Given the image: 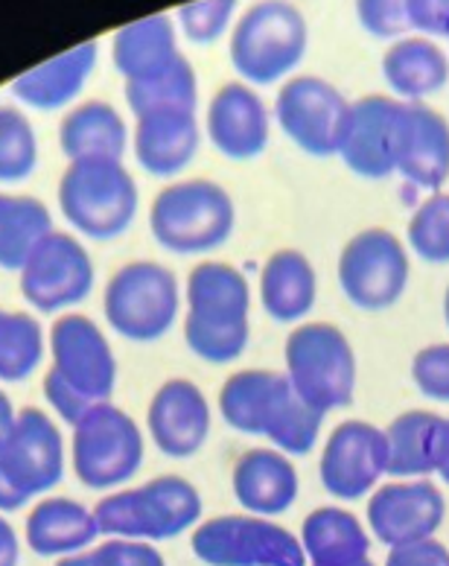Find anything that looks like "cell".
<instances>
[{
    "label": "cell",
    "instance_id": "obj_46",
    "mask_svg": "<svg viewBox=\"0 0 449 566\" xmlns=\"http://www.w3.org/2000/svg\"><path fill=\"white\" fill-rule=\"evenodd\" d=\"M15 409H12V403H9V397L0 391V444L7 441L9 429H12V423H15Z\"/></svg>",
    "mask_w": 449,
    "mask_h": 566
},
{
    "label": "cell",
    "instance_id": "obj_11",
    "mask_svg": "<svg viewBox=\"0 0 449 566\" xmlns=\"http://www.w3.org/2000/svg\"><path fill=\"white\" fill-rule=\"evenodd\" d=\"M190 546L208 566H306V552L295 534L254 514L208 520L192 532Z\"/></svg>",
    "mask_w": 449,
    "mask_h": 566
},
{
    "label": "cell",
    "instance_id": "obj_9",
    "mask_svg": "<svg viewBox=\"0 0 449 566\" xmlns=\"http://www.w3.org/2000/svg\"><path fill=\"white\" fill-rule=\"evenodd\" d=\"M411 263L400 237L388 228H365L338 254V286L353 307L383 313L406 295Z\"/></svg>",
    "mask_w": 449,
    "mask_h": 566
},
{
    "label": "cell",
    "instance_id": "obj_2",
    "mask_svg": "<svg viewBox=\"0 0 449 566\" xmlns=\"http://www.w3.org/2000/svg\"><path fill=\"white\" fill-rule=\"evenodd\" d=\"M201 494L181 476H155L132 491L96 502L100 534L117 541H173L201 520Z\"/></svg>",
    "mask_w": 449,
    "mask_h": 566
},
{
    "label": "cell",
    "instance_id": "obj_43",
    "mask_svg": "<svg viewBox=\"0 0 449 566\" xmlns=\"http://www.w3.org/2000/svg\"><path fill=\"white\" fill-rule=\"evenodd\" d=\"M406 9L411 30L449 39V0H406Z\"/></svg>",
    "mask_w": 449,
    "mask_h": 566
},
{
    "label": "cell",
    "instance_id": "obj_27",
    "mask_svg": "<svg viewBox=\"0 0 449 566\" xmlns=\"http://www.w3.org/2000/svg\"><path fill=\"white\" fill-rule=\"evenodd\" d=\"M59 146L67 161H123L128 132L112 103L88 99L64 114L59 126Z\"/></svg>",
    "mask_w": 449,
    "mask_h": 566
},
{
    "label": "cell",
    "instance_id": "obj_7",
    "mask_svg": "<svg viewBox=\"0 0 449 566\" xmlns=\"http://www.w3.org/2000/svg\"><path fill=\"white\" fill-rule=\"evenodd\" d=\"M181 290L173 269L135 260L108 277L103 295L105 322L117 336L137 345L164 339L178 318Z\"/></svg>",
    "mask_w": 449,
    "mask_h": 566
},
{
    "label": "cell",
    "instance_id": "obj_45",
    "mask_svg": "<svg viewBox=\"0 0 449 566\" xmlns=\"http://www.w3.org/2000/svg\"><path fill=\"white\" fill-rule=\"evenodd\" d=\"M27 496L15 488V482L9 479V473L0 468V511H18L27 505Z\"/></svg>",
    "mask_w": 449,
    "mask_h": 566
},
{
    "label": "cell",
    "instance_id": "obj_44",
    "mask_svg": "<svg viewBox=\"0 0 449 566\" xmlns=\"http://www.w3.org/2000/svg\"><path fill=\"white\" fill-rule=\"evenodd\" d=\"M18 558H21V543L15 528L0 517V566H18Z\"/></svg>",
    "mask_w": 449,
    "mask_h": 566
},
{
    "label": "cell",
    "instance_id": "obj_1",
    "mask_svg": "<svg viewBox=\"0 0 449 566\" xmlns=\"http://www.w3.org/2000/svg\"><path fill=\"white\" fill-rule=\"evenodd\" d=\"M185 342L205 363L224 365L249 348L251 290L240 269L205 260L187 275Z\"/></svg>",
    "mask_w": 449,
    "mask_h": 566
},
{
    "label": "cell",
    "instance_id": "obj_33",
    "mask_svg": "<svg viewBox=\"0 0 449 566\" xmlns=\"http://www.w3.org/2000/svg\"><path fill=\"white\" fill-rule=\"evenodd\" d=\"M123 94H126V103L132 114H135V120L158 112L196 114L199 82H196V71L187 62V56H181L176 65L160 73V76H155V80L126 82Z\"/></svg>",
    "mask_w": 449,
    "mask_h": 566
},
{
    "label": "cell",
    "instance_id": "obj_21",
    "mask_svg": "<svg viewBox=\"0 0 449 566\" xmlns=\"http://www.w3.org/2000/svg\"><path fill=\"white\" fill-rule=\"evenodd\" d=\"M96 53H100L96 41H82L76 48L18 73L15 80L9 82V94L35 112H56V108L71 106L94 73Z\"/></svg>",
    "mask_w": 449,
    "mask_h": 566
},
{
    "label": "cell",
    "instance_id": "obj_50",
    "mask_svg": "<svg viewBox=\"0 0 449 566\" xmlns=\"http://www.w3.org/2000/svg\"><path fill=\"white\" fill-rule=\"evenodd\" d=\"M441 476H443V482H447V485H449V461H447V464H443Z\"/></svg>",
    "mask_w": 449,
    "mask_h": 566
},
{
    "label": "cell",
    "instance_id": "obj_47",
    "mask_svg": "<svg viewBox=\"0 0 449 566\" xmlns=\"http://www.w3.org/2000/svg\"><path fill=\"white\" fill-rule=\"evenodd\" d=\"M56 566H94L91 552H80V555H67V558H59Z\"/></svg>",
    "mask_w": 449,
    "mask_h": 566
},
{
    "label": "cell",
    "instance_id": "obj_16",
    "mask_svg": "<svg viewBox=\"0 0 449 566\" xmlns=\"http://www.w3.org/2000/svg\"><path fill=\"white\" fill-rule=\"evenodd\" d=\"M447 502L429 479L388 482L368 500V526L383 546L429 541L443 523Z\"/></svg>",
    "mask_w": 449,
    "mask_h": 566
},
{
    "label": "cell",
    "instance_id": "obj_25",
    "mask_svg": "<svg viewBox=\"0 0 449 566\" xmlns=\"http://www.w3.org/2000/svg\"><path fill=\"white\" fill-rule=\"evenodd\" d=\"M94 511L71 496H48L30 511L24 523V537L41 558H67L80 555L96 541Z\"/></svg>",
    "mask_w": 449,
    "mask_h": 566
},
{
    "label": "cell",
    "instance_id": "obj_15",
    "mask_svg": "<svg viewBox=\"0 0 449 566\" xmlns=\"http://www.w3.org/2000/svg\"><path fill=\"white\" fill-rule=\"evenodd\" d=\"M0 468L27 500L48 494L64 476V441L56 423L41 409H21L0 444Z\"/></svg>",
    "mask_w": 449,
    "mask_h": 566
},
{
    "label": "cell",
    "instance_id": "obj_12",
    "mask_svg": "<svg viewBox=\"0 0 449 566\" xmlns=\"http://www.w3.org/2000/svg\"><path fill=\"white\" fill-rule=\"evenodd\" d=\"M21 295L39 313H62L94 290V260L76 237L53 231L21 266Z\"/></svg>",
    "mask_w": 449,
    "mask_h": 566
},
{
    "label": "cell",
    "instance_id": "obj_30",
    "mask_svg": "<svg viewBox=\"0 0 449 566\" xmlns=\"http://www.w3.org/2000/svg\"><path fill=\"white\" fill-rule=\"evenodd\" d=\"M324 418L327 415H321L319 409L306 403L286 374L278 371L272 391H269L260 436L269 438L274 450H281L283 455H306L315 447V441H319Z\"/></svg>",
    "mask_w": 449,
    "mask_h": 566
},
{
    "label": "cell",
    "instance_id": "obj_42",
    "mask_svg": "<svg viewBox=\"0 0 449 566\" xmlns=\"http://www.w3.org/2000/svg\"><path fill=\"white\" fill-rule=\"evenodd\" d=\"M385 566H449V549L435 537L409 546H394L385 558Z\"/></svg>",
    "mask_w": 449,
    "mask_h": 566
},
{
    "label": "cell",
    "instance_id": "obj_4",
    "mask_svg": "<svg viewBox=\"0 0 449 566\" xmlns=\"http://www.w3.org/2000/svg\"><path fill=\"white\" fill-rule=\"evenodd\" d=\"M310 48L304 12L283 0H265L242 12L231 33V65L246 85H274L301 65Z\"/></svg>",
    "mask_w": 449,
    "mask_h": 566
},
{
    "label": "cell",
    "instance_id": "obj_41",
    "mask_svg": "<svg viewBox=\"0 0 449 566\" xmlns=\"http://www.w3.org/2000/svg\"><path fill=\"white\" fill-rule=\"evenodd\" d=\"M44 400H48V403L56 409L59 418H62L64 423H71V427H76V423L94 409V403H88L85 397L76 395L56 371H48V377H44Z\"/></svg>",
    "mask_w": 449,
    "mask_h": 566
},
{
    "label": "cell",
    "instance_id": "obj_23",
    "mask_svg": "<svg viewBox=\"0 0 449 566\" xmlns=\"http://www.w3.org/2000/svg\"><path fill=\"white\" fill-rule=\"evenodd\" d=\"M388 476H429L449 461V418L426 409L397 415L388 429Z\"/></svg>",
    "mask_w": 449,
    "mask_h": 566
},
{
    "label": "cell",
    "instance_id": "obj_38",
    "mask_svg": "<svg viewBox=\"0 0 449 566\" xmlns=\"http://www.w3.org/2000/svg\"><path fill=\"white\" fill-rule=\"evenodd\" d=\"M411 380L424 397L435 403H449V342L417 350L411 359Z\"/></svg>",
    "mask_w": 449,
    "mask_h": 566
},
{
    "label": "cell",
    "instance_id": "obj_29",
    "mask_svg": "<svg viewBox=\"0 0 449 566\" xmlns=\"http://www.w3.org/2000/svg\"><path fill=\"white\" fill-rule=\"evenodd\" d=\"M383 76L397 97L420 103L449 82V56L432 39L406 35L383 56Z\"/></svg>",
    "mask_w": 449,
    "mask_h": 566
},
{
    "label": "cell",
    "instance_id": "obj_18",
    "mask_svg": "<svg viewBox=\"0 0 449 566\" xmlns=\"http://www.w3.org/2000/svg\"><path fill=\"white\" fill-rule=\"evenodd\" d=\"M403 103L383 94H368L353 103L342 161L353 176L383 181L397 172V135Z\"/></svg>",
    "mask_w": 449,
    "mask_h": 566
},
{
    "label": "cell",
    "instance_id": "obj_34",
    "mask_svg": "<svg viewBox=\"0 0 449 566\" xmlns=\"http://www.w3.org/2000/svg\"><path fill=\"white\" fill-rule=\"evenodd\" d=\"M44 356V333L30 313L0 307V382H24Z\"/></svg>",
    "mask_w": 449,
    "mask_h": 566
},
{
    "label": "cell",
    "instance_id": "obj_28",
    "mask_svg": "<svg viewBox=\"0 0 449 566\" xmlns=\"http://www.w3.org/2000/svg\"><path fill=\"white\" fill-rule=\"evenodd\" d=\"M260 301L265 316L289 324L310 316L319 301V277L304 251L281 249L265 260L260 275Z\"/></svg>",
    "mask_w": 449,
    "mask_h": 566
},
{
    "label": "cell",
    "instance_id": "obj_8",
    "mask_svg": "<svg viewBox=\"0 0 449 566\" xmlns=\"http://www.w3.org/2000/svg\"><path fill=\"white\" fill-rule=\"evenodd\" d=\"M144 447V432L132 415L114 403H100L73 427V473L91 491H108L140 470Z\"/></svg>",
    "mask_w": 449,
    "mask_h": 566
},
{
    "label": "cell",
    "instance_id": "obj_14",
    "mask_svg": "<svg viewBox=\"0 0 449 566\" xmlns=\"http://www.w3.org/2000/svg\"><path fill=\"white\" fill-rule=\"evenodd\" d=\"M388 473L385 429L368 421H342L330 432L319 461L321 485L336 500H362Z\"/></svg>",
    "mask_w": 449,
    "mask_h": 566
},
{
    "label": "cell",
    "instance_id": "obj_22",
    "mask_svg": "<svg viewBox=\"0 0 449 566\" xmlns=\"http://www.w3.org/2000/svg\"><path fill=\"white\" fill-rule=\"evenodd\" d=\"M233 496L254 517H278L295 505L301 482L295 464L281 450L254 447L242 453L231 473Z\"/></svg>",
    "mask_w": 449,
    "mask_h": 566
},
{
    "label": "cell",
    "instance_id": "obj_19",
    "mask_svg": "<svg viewBox=\"0 0 449 566\" xmlns=\"http://www.w3.org/2000/svg\"><path fill=\"white\" fill-rule=\"evenodd\" d=\"M205 126L213 149L231 161H251L263 155L272 138L269 108L246 82H228L210 97Z\"/></svg>",
    "mask_w": 449,
    "mask_h": 566
},
{
    "label": "cell",
    "instance_id": "obj_10",
    "mask_svg": "<svg viewBox=\"0 0 449 566\" xmlns=\"http://www.w3.org/2000/svg\"><path fill=\"white\" fill-rule=\"evenodd\" d=\"M351 114L353 103H347L345 94L313 73L286 80L274 99V120L283 135L313 158L342 155Z\"/></svg>",
    "mask_w": 449,
    "mask_h": 566
},
{
    "label": "cell",
    "instance_id": "obj_24",
    "mask_svg": "<svg viewBox=\"0 0 449 566\" xmlns=\"http://www.w3.org/2000/svg\"><path fill=\"white\" fill-rule=\"evenodd\" d=\"M199 144L196 114L158 112L135 120V158L155 178H173L187 170L199 155Z\"/></svg>",
    "mask_w": 449,
    "mask_h": 566
},
{
    "label": "cell",
    "instance_id": "obj_49",
    "mask_svg": "<svg viewBox=\"0 0 449 566\" xmlns=\"http://www.w3.org/2000/svg\"><path fill=\"white\" fill-rule=\"evenodd\" d=\"M345 566H374V564H370L368 558H362V560H353V564H345Z\"/></svg>",
    "mask_w": 449,
    "mask_h": 566
},
{
    "label": "cell",
    "instance_id": "obj_35",
    "mask_svg": "<svg viewBox=\"0 0 449 566\" xmlns=\"http://www.w3.org/2000/svg\"><path fill=\"white\" fill-rule=\"evenodd\" d=\"M39 164V140L30 120L12 106H0V181L15 185L32 176Z\"/></svg>",
    "mask_w": 449,
    "mask_h": 566
},
{
    "label": "cell",
    "instance_id": "obj_37",
    "mask_svg": "<svg viewBox=\"0 0 449 566\" xmlns=\"http://www.w3.org/2000/svg\"><path fill=\"white\" fill-rule=\"evenodd\" d=\"M233 0H196V3H185L178 7V27L192 44H213L222 39L228 24H231Z\"/></svg>",
    "mask_w": 449,
    "mask_h": 566
},
{
    "label": "cell",
    "instance_id": "obj_36",
    "mask_svg": "<svg viewBox=\"0 0 449 566\" xmlns=\"http://www.w3.org/2000/svg\"><path fill=\"white\" fill-rule=\"evenodd\" d=\"M409 245L429 266L449 263V193L429 196L409 222Z\"/></svg>",
    "mask_w": 449,
    "mask_h": 566
},
{
    "label": "cell",
    "instance_id": "obj_6",
    "mask_svg": "<svg viewBox=\"0 0 449 566\" xmlns=\"http://www.w3.org/2000/svg\"><path fill=\"white\" fill-rule=\"evenodd\" d=\"M286 377L321 415L345 409L356 395V354L336 324L310 322L289 333L283 345Z\"/></svg>",
    "mask_w": 449,
    "mask_h": 566
},
{
    "label": "cell",
    "instance_id": "obj_48",
    "mask_svg": "<svg viewBox=\"0 0 449 566\" xmlns=\"http://www.w3.org/2000/svg\"><path fill=\"white\" fill-rule=\"evenodd\" d=\"M443 322H447V327H449V286H447V292H443Z\"/></svg>",
    "mask_w": 449,
    "mask_h": 566
},
{
    "label": "cell",
    "instance_id": "obj_31",
    "mask_svg": "<svg viewBox=\"0 0 449 566\" xmlns=\"http://www.w3.org/2000/svg\"><path fill=\"white\" fill-rule=\"evenodd\" d=\"M301 546L313 566H345L353 560L368 558L370 541L362 523L351 511L324 505L306 514L301 528Z\"/></svg>",
    "mask_w": 449,
    "mask_h": 566
},
{
    "label": "cell",
    "instance_id": "obj_32",
    "mask_svg": "<svg viewBox=\"0 0 449 566\" xmlns=\"http://www.w3.org/2000/svg\"><path fill=\"white\" fill-rule=\"evenodd\" d=\"M48 234H53L48 205L35 196L0 193V269L21 272Z\"/></svg>",
    "mask_w": 449,
    "mask_h": 566
},
{
    "label": "cell",
    "instance_id": "obj_13",
    "mask_svg": "<svg viewBox=\"0 0 449 566\" xmlns=\"http://www.w3.org/2000/svg\"><path fill=\"white\" fill-rule=\"evenodd\" d=\"M50 371H56L76 395L94 406L108 403L117 382V359L96 322L82 313L56 318L50 331Z\"/></svg>",
    "mask_w": 449,
    "mask_h": 566
},
{
    "label": "cell",
    "instance_id": "obj_39",
    "mask_svg": "<svg viewBox=\"0 0 449 566\" xmlns=\"http://www.w3.org/2000/svg\"><path fill=\"white\" fill-rule=\"evenodd\" d=\"M356 18L374 39H406L411 33L406 0H362L356 3Z\"/></svg>",
    "mask_w": 449,
    "mask_h": 566
},
{
    "label": "cell",
    "instance_id": "obj_20",
    "mask_svg": "<svg viewBox=\"0 0 449 566\" xmlns=\"http://www.w3.org/2000/svg\"><path fill=\"white\" fill-rule=\"evenodd\" d=\"M397 172L420 190H435L449 178V123L426 103H403L397 135Z\"/></svg>",
    "mask_w": 449,
    "mask_h": 566
},
{
    "label": "cell",
    "instance_id": "obj_3",
    "mask_svg": "<svg viewBox=\"0 0 449 566\" xmlns=\"http://www.w3.org/2000/svg\"><path fill=\"white\" fill-rule=\"evenodd\" d=\"M237 226L231 193L210 178H187L164 187L149 211V231L173 254L222 249Z\"/></svg>",
    "mask_w": 449,
    "mask_h": 566
},
{
    "label": "cell",
    "instance_id": "obj_40",
    "mask_svg": "<svg viewBox=\"0 0 449 566\" xmlns=\"http://www.w3.org/2000/svg\"><path fill=\"white\" fill-rule=\"evenodd\" d=\"M94 566H167L160 552L144 541H105L91 552Z\"/></svg>",
    "mask_w": 449,
    "mask_h": 566
},
{
    "label": "cell",
    "instance_id": "obj_5",
    "mask_svg": "<svg viewBox=\"0 0 449 566\" xmlns=\"http://www.w3.org/2000/svg\"><path fill=\"white\" fill-rule=\"evenodd\" d=\"M137 185L121 161H73L59 181V211L88 240L126 234L137 217Z\"/></svg>",
    "mask_w": 449,
    "mask_h": 566
},
{
    "label": "cell",
    "instance_id": "obj_26",
    "mask_svg": "<svg viewBox=\"0 0 449 566\" xmlns=\"http://www.w3.org/2000/svg\"><path fill=\"white\" fill-rule=\"evenodd\" d=\"M181 59L169 15H149L121 27L112 39V62L123 82L155 80Z\"/></svg>",
    "mask_w": 449,
    "mask_h": 566
},
{
    "label": "cell",
    "instance_id": "obj_17",
    "mask_svg": "<svg viewBox=\"0 0 449 566\" xmlns=\"http://www.w3.org/2000/svg\"><path fill=\"white\" fill-rule=\"evenodd\" d=\"M146 429L167 459H190L210 436V403L192 380L160 382L146 409Z\"/></svg>",
    "mask_w": 449,
    "mask_h": 566
}]
</instances>
